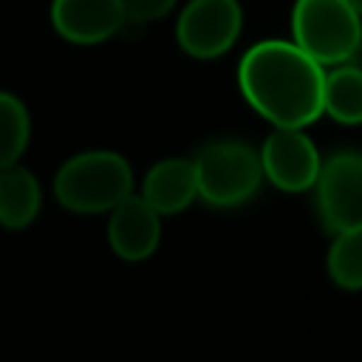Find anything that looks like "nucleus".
<instances>
[{"label": "nucleus", "instance_id": "f257e3e1", "mask_svg": "<svg viewBox=\"0 0 362 362\" xmlns=\"http://www.w3.org/2000/svg\"><path fill=\"white\" fill-rule=\"evenodd\" d=\"M325 68L291 40H260L238 62L246 105L272 127H308L322 116Z\"/></svg>", "mask_w": 362, "mask_h": 362}, {"label": "nucleus", "instance_id": "f03ea898", "mask_svg": "<svg viewBox=\"0 0 362 362\" xmlns=\"http://www.w3.org/2000/svg\"><path fill=\"white\" fill-rule=\"evenodd\" d=\"M133 167L116 150H82L65 158L54 175V198L76 215H107L133 192Z\"/></svg>", "mask_w": 362, "mask_h": 362}, {"label": "nucleus", "instance_id": "7ed1b4c3", "mask_svg": "<svg viewBox=\"0 0 362 362\" xmlns=\"http://www.w3.org/2000/svg\"><path fill=\"white\" fill-rule=\"evenodd\" d=\"M198 198L215 209H235L252 201L263 184L260 153L240 139H215L192 156Z\"/></svg>", "mask_w": 362, "mask_h": 362}, {"label": "nucleus", "instance_id": "20e7f679", "mask_svg": "<svg viewBox=\"0 0 362 362\" xmlns=\"http://www.w3.org/2000/svg\"><path fill=\"white\" fill-rule=\"evenodd\" d=\"M291 42L322 68L342 65L362 45V17L351 0H294Z\"/></svg>", "mask_w": 362, "mask_h": 362}, {"label": "nucleus", "instance_id": "39448f33", "mask_svg": "<svg viewBox=\"0 0 362 362\" xmlns=\"http://www.w3.org/2000/svg\"><path fill=\"white\" fill-rule=\"evenodd\" d=\"M311 189L325 232L362 229V150H337L322 158Z\"/></svg>", "mask_w": 362, "mask_h": 362}, {"label": "nucleus", "instance_id": "423d86ee", "mask_svg": "<svg viewBox=\"0 0 362 362\" xmlns=\"http://www.w3.org/2000/svg\"><path fill=\"white\" fill-rule=\"evenodd\" d=\"M243 31L240 0H189L175 20L178 48L201 62L232 51Z\"/></svg>", "mask_w": 362, "mask_h": 362}, {"label": "nucleus", "instance_id": "0eeeda50", "mask_svg": "<svg viewBox=\"0 0 362 362\" xmlns=\"http://www.w3.org/2000/svg\"><path fill=\"white\" fill-rule=\"evenodd\" d=\"M263 181L280 192H308L317 181L322 156L305 127H272L260 144Z\"/></svg>", "mask_w": 362, "mask_h": 362}, {"label": "nucleus", "instance_id": "6e6552de", "mask_svg": "<svg viewBox=\"0 0 362 362\" xmlns=\"http://www.w3.org/2000/svg\"><path fill=\"white\" fill-rule=\"evenodd\" d=\"M54 31L74 45H99L127 23L122 0H51Z\"/></svg>", "mask_w": 362, "mask_h": 362}, {"label": "nucleus", "instance_id": "1a4fd4ad", "mask_svg": "<svg viewBox=\"0 0 362 362\" xmlns=\"http://www.w3.org/2000/svg\"><path fill=\"white\" fill-rule=\"evenodd\" d=\"M161 240V215L139 195L130 192L107 212V243L124 263H141L153 257Z\"/></svg>", "mask_w": 362, "mask_h": 362}, {"label": "nucleus", "instance_id": "9d476101", "mask_svg": "<svg viewBox=\"0 0 362 362\" xmlns=\"http://www.w3.org/2000/svg\"><path fill=\"white\" fill-rule=\"evenodd\" d=\"M139 195L161 215H178L192 201H198V181H195V164L184 156H170L156 161L144 178Z\"/></svg>", "mask_w": 362, "mask_h": 362}, {"label": "nucleus", "instance_id": "9b49d317", "mask_svg": "<svg viewBox=\"0 0 362 362\" xmlns=\"http://www.w3.org/2000/svg\"><path fill=\"white\" fill-rule=\"evenodd\" d=\"M42 206V187L37 175L17 164L0 170V226L3 229H25L37 221Z\"/></svg>", "mask_w": 362, "mask_h": 362}, {"label": "nucleus", "instance_id": "f8f14e48", "mask_svg": "<svg viewBox=\"0 0 362 362\" xmlns=\"http://www.w3.org/2000/svg\"><path fill=\"white\" fill-rule=\"evenodd\" d=\"M322 116L342 127L362 124V65L342 62L325 68Z\"/></svg>", "mask_w": 362, "mask_h": 362}, {"label": "nucleus", "instance_id": "ddd939ff", "mask_svg": "<svg viewBox=\"0 0 362 362\" xmlns=\"http://www.w3.org/2000/svg\"><path fill=\"white\" fill-rule=\"evenodd\" d=\"M325 272L342 291H362V229L334 232L325 252Z\"/></svg>", "mask_w": 362, "mask_h": 362}, {"label": "nucleus", "instance_id": "4468645a", "mask_svg": "<svg viewBox=\"0 0 362 362\" xmlns=\"http://www.w3.org/2000/svg\"><path fill=\"white\" fill-rule=\"evenodd\" d=\"M28 141H31V113L25 102L11 90H0V170L17 164Z\"/></svg>", "mask_w": 362, "mask_h": 362}, {"label": "nucleus", "instance_id": "2eb2a0df", "mask_svg": "<svg viewBox=\"0 0 362 362\" xmlns=\"http://www.w3.org/2000/svg\"><path fill=\"white\" fill-rule=\"evenodd\" d=\"M178 0H122L124 6V14L127 20L133 23H153V20H161L167 17L173 8H175Z\"/></svg>", "mask_w": 362, "mask_h": 362}, {"label": "nucleus", "instance_id": "dca6fc26", "mask_svg": "<svg viewBox=\"0 0 362 362\" xmlns=\"http://www.w3.org/2000/svg\"><path fill=\"white\" fill-rule=\"evenodd\" d=\"M351 6H354V8H356V14L362 17V0H351Z\"/></svg>", "mask_w": 362, "mask_h": 362}]
</instances>
